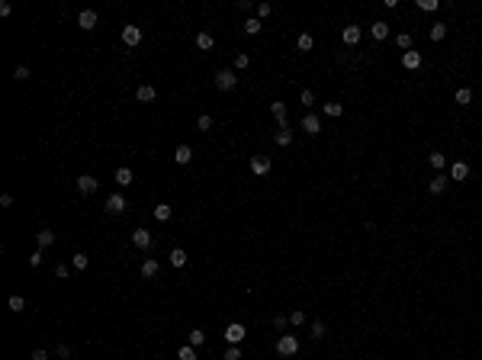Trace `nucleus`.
Instances as JSON below:
<instances>
[{"label": "nucleus", "mask_w": 482, "mask_h": 360, "mask_svg": "<svg viewBox=\"0 0 482 360\" xmlns=\"http://www.w3.org/2000/svg\"><path fill=\"white\" fill-rule=\"evenodd\" d=\"M286 325H290V315H276V318H273V328L276 331H283Z\"/></svg>", "instance_id": "nucleus-42"}, {"label": "nucleus", "mask_w": 482, "mask_h": 360, "mask_svg": "<svg viewBox=\"0 0 482 360\" xmlns=\"http://www.w3.org/2000/svg\"><path fill=\"white\" fill-rule=\"evenodd\" d=\"M174 161L177 164H190L193 161V148L190 145H177L174 148Z\"/></svg>", "instance_id": "nucleus-15"}, {"label": "nucleus", "mask_w": 482, "mask_h": 360, "mask_svg": "<svg viewBox=\"0 0 482 360\" xmlns=\"http://www.w3.org/2000/svg\"><path fill=\"white\" fill-rule=\"evenodd\" d=\"M132 241H135V248L148 251V248H151V232H148V229H135V232H132Z\"/></svg>", "instance_id": "nucleus-8"}, {"label": "nucleus", "mask_w": 482, "mask_h": 360, "mask_svg": "<svg viewBox=\"0 0 482 360\" xmlns=\"http://www.w3.org/2000/svg\"><path fill=\"white\" fill-rule=\"evenodd\" d=\"M32 360H48V354L45 351H32Z\"/></svg>", "instance_id": "nucleus-50"}, {"label": "nucleus", "mask_w": 482, "mask_h": 360, "mask_svg": "<svg viewBox=\"0 0 482 360\" xmlns=\"http://www.w3.org/2000/svg\"><path fill=\"white\" fill-rule=\"evenodd\" d=\"M77 190L84 193V196H90V193L100 190V180H97V177H90V174H81V177H77Z\"/></svg>", "instance_id": "nucleus-3"}, {"label": "nucleus", "mask_w": 482, "mask_h": 360, "mask_svg": "<svg viewBox=\"0 0 482 360\" xmlns=\"http://www.w3.org/2000/svg\"><path fill=\"white\" fill-rule=\"evenodd\" d=\"M447 39V23H434L431 26V42H444Z\"/></svg>", "instance_id": "nucleus-26"}, {"label": "nucleus", "mask_w": 482, "mask_h": 360, "mask_svg": "<svg viewBox=\"0 0 482 360\" xmlns=\"http://www.w3.org/2000/svg\"><path fill=\"white\" fill-rule=\"evenodd\" d=\"M290 142H293V132L290 129H280V132H276V145H290Z\"/></svg>", "instance_id": "nucleus-37"}, {"label": "nucleus", "mask_w": 482, "mask_h": 360, "mask_svg": "<svg viewBox=\"0 0 482 360\" xmlns=\"http://www.w3.org/2000/svg\"><path fill=\"white\" fill-rule=\"evenodd\" d=\"M154 97H158V90H154L151 84H142V87L135 90V100H138V103H151Z\"/></svg>", "instance_id": "nucleus-16"}, {"label": "nucleus", "mask_w": 482, "mask_h": 360, "mask_svg": "<svg viewBox=\"0 0 482 360\" xmlns=\"http://www.w3.org/2000/svg\"><path fill=\"white\" fill-rule=\"evenodd\" d=\"M225 360H241V351H238V344L225 347Z\"/></svg>", "instance_id": "nucleus-41"}, {"label": "nucleus", "mask_w": 482, "mask_h": 360, "mask_svg": "<svg viewBox=\"0 0 482 360\" xmlns=\"http://www.w3.org/2000/svg\"><path fill=\"white\" fill-rule=\"evenodd\" d=\"M26 309V299L23 296H10V312H23Z\"/></svg>", "instance_id": "nucleus-36"}, {"label": "nucleus", "mask_w": 482, "mask_h": 360, "mask_svg": "<svg viewBox=\"0 0 482 360\" xmlns=\"http://www.w3.org/2000/svg\"><path fill=\"white\" fill-rule=\"evenodd\" d=\"M312 338H315V341L325 338V322H312Z\"/></svg>", "instance_id": "nucleus-43"}, {"label": "nucleus", "mask_w": 482, "mask_h": 360, "mask_svg": "<svg viewBox=\"0 0 482 360\" xmlns=\"http://www.w3.org/2000/svg\"><path fill=\"white\" fill-rule=\"evenodd\" d=\"M270 113H273L276 126H280V129H286V106L280 103V100H273V103H270Z\"/></svg>", "instance_id": "nucleus-13"}, {"label": "nucleus", "mask_w": 482, "mask_h": 360, "mask_svg": "<svg viewBox=\"0 0 482 360\" xmlns=\"http://www.w3.org/2000/svg\"><path fill=\"white\" fill-rule=\"evenodd\" d=\"M212 45H215L212 32H199V36H196V48H203V52H209Z\"/></svg>", "instance_id": "nucleus-23"}, {"label": "nucleus", "mask_w": 482, "mask_h": 360, "mask_svg": "<svg viewBox=\"0 0 482 360\" xmlns=\"http://www.w3.org/2000/svg\"><path fill=\"white\" fill-rule=\"evenodd\" d=\"M469 177V164L466 161H453L450 164V180H466Z\"/></svg>", "instance_id": "nucleus-12"}, {"label": "nucleus", "mask_w": 482, "mask_h": 360, "mask_svg": "<svg viewBox=\"0 0 482 360\" xmlns=\"http://www.w3.org/2000/svg\"><path fill=\"white\" fill-rule=\"evenodd\" d=\"M77 26H81V29H93V26H97V10H81V13H77Z\"/></svg>", "instance_id": "nucleus-10"}, {"label": "nucleus", "mask_w": 482, "mask_h": 360, "mask_svg": "<svg viewBox=\"0 0 482 360\" xmlns=\"http://www.w3.org/2000/svg\"><path fill=\"white\" fill-rule=\"evenodd\" d=\"M431 168H434V170H444L447 168V158L440 151H431Z\"/></svg>", "instance_id": "nucleus-30"}, {"label": "nucleus", "mask_w": 482, "mask_h": 360, "mask_svg": "<svg viewBox=\"0 0 482 360\" xmlns=\"http://www.w3.org/2000/svg\"><path fill=\"white\" fill-rule=\"evenodd\" d=\"M402 64H405V71H418L421 68V52H402Z\"/></svg>", "instance_id": "nucleus-14"}, {"label": "nucleus", "mask_w": 482, "mask_h": 360, "mask_svg": "<svg viewBox=\"0 0 482 360\" xmlns=\"http://www.w3.org/2000/svg\"><path fill=\"white\" fill-rule=\"evenodd\" d=\"M71 264H74V270H87L90 257H87V254H74V257H71Z\"/></svg>", "instance_id": "nucleus-35"}, {"label": "nucleus", "mask_w": 482, "mask_h": 360, "mask_svg": "<svg viewBox=\"0 0 482 360\" xmlns=\"http://www.w3.org/2000/svg\"><path fill=\"white\" fill-rule=\"evenodd\" d=\"M170 215H174V206H168V203H158V206H154V219H158V222H168Z\"/></svg>", "instance_id": "nucleus-22"}, {"label": "nucleus", "mask_w": 482, "mask_h": 360, "mask_svg": "<svg viewBox=\"0 0 482 360\" xmlns=\"http://www.w3.org/2000/svg\"><path fill=\"white\" fill-rule=\"evenodd\" d=\"M296 48H299V52H312V48H315V39L309 36V32H302V36L296 39Z\"/></svg>", "instance_id": "nucleus-24"}, {"label": "nucleus", "mask_w": 482, "mask_h": 360, "mask_svg": "<svg viewBox=\"0 0 482 360\" xmlns=\"http://www.w3.org/2000/svg\"><path fill=\"white\" fill-rule=\"evenodd\" d=\"M302 129H306L309 135H318L321 132V119L318 116H306V119H302Z\"/></svg>", "instance_id": "nucleus-19"}, {"label": "nucleus", "mask_w": 482, "mask_h": 360, "mask_svg": "<svg viewBox=\"0 0 482 360\" xmlns=\"http://www.w3.org/2000/svg\"><path fill=\"white\" fill-rule=\"evenodd\" d=\"M469 103H473V90H469V87H460L457 90V106H469Z\"/></svg>", "instance_id": "nucleus-27"}, {"label": "nucleus", "mask_w": 482, "mask_h": 360, "mask_svg": "<svg viewBox=\"0 0 482 360\" xmlns=\"http://www.w3.org/2000/svg\"><path fill=\"white\" fill-rule=\"evenodd\" d=\"M126 209H129V203H126V196H119V193H113V196H106V212H109V215H123Z\"/></svg>", "instance_id": "nucleus-2"}, {"label": "nucleus", "mask_w": 482, "mask_h": 360, "mask_svg": "<svg viewBox=\"0 0 482 360\" xmlns=\"http://www.w3.org/2000/svg\"><path fill=\"white\" fill-rule=\"evenodd\" d=\"M158 270H161V264L154 261V257H148V261L142 264V276H145V280H151V276H158Z\"/></svg>", "instance_id": "nucleus-21"}, {"label": "nucleus", "mask_w": 482, "mask_h": 360, "mask_svg": "<svg viewBox=\"0 0 482 360\" xmlns=\"http://www.w3.org/2000/svg\"><path fill=\"white\" fill-rule=\"evenodd\" d=\"M55 354H58V357H68L71 347H68V344H58V347H55Z\"/></svg>", "instance_id": "nucleus-48"}, {"label": "nucleus", "mask_w": 482, "mask_h": 360, "mask_svg": "<svg viewBox=\"0 0 482 360\" xmlns=\"http://www.w3.org/2000/svg\"><path fill=\"white\" fill-rule=\"evenodd\" d=\"M203 341H206V331H203V328H193L190 331V347H199Z\"/></svg>", "instance_id": "nucleus-32"}, {"label": "nucleus", "mask_w": 482, "mask_h": 360, "mask_svg": "<svg viewBox=\"0 0 482 360\" xmlns=\"http://www.w3.org/2000/svg\"><path fill=\"white\" fill-rule=\"evenodd\" d=\"M370 36H373L376 42H383V39H389V26H386L383 20H376V23L370 26Z\"/></svg>", "instance_id": "nucleus-17"}, {"label": "nucleus", "mask_w": 482, "mask_h": 360, "mask_svg": "<svg viewBox=\"0 0 482 360\" xmlns=\"http://www.w3.org/2000/svg\"><path fill=\"white\" fill-rule=\"evenodd\" d=\"M39 264H42V251H39V248H36V251L29 254V267H39Z\"/></svg>", "instance_id": "nucleus-47"}, {"label": "nucleus", "mask_w": 482, "mask_h": 360, "mask_svg": "<svg viewBox=\"0 0 482 360\" xmlns=\"http://www.w3.org/2000/svg\"><path fill=\"white\" fill-rule=\"evenodd\" d=\"M123 42L129 48H135L138 42H142V29H138V26H123Z\"/></svg>", "instance_id": "nucleus-6"}, {"label": "nucleus", "mask_w": 482, "mask_h": 360, "mask_svg": "<svg viewBox=\"0 0 482 360\" xmlns=\"http://www.w3.org/2000/svg\"><path fill=\"white\" fill-rule=\"evenodd\" d=\"M270 13H273L270 3H257V20H264V16H270Z\"/></svg>", "instance_id": "nucleus-44"}, {"label": "nucleus", "mask_w": 482, "mask_h": 360, "mask_svg": "<svg viewBox=\"0 0 482 360\" xmlns=\"http://www.w3.org/2000/svg\"><path fill=\"white\" fill-rule=\"evenodd\" d=\"M267 170H270V158H267V154H254V158H251V174L264 177Z\"/></svg>", "instance_id": "nucleus-5"}, {"label": "nucleus", "mask_w": 482, "mask_h": 360, "mask_svg": "<svg viewBox=\"0 0 482 360\" xmlns=\"http://www.w3.org/2000/svg\"><path fill=\"white\" fill-rule=\"evenodd\" d=\"M36 245H39V251L52 248V245H55V232H52V229H39V232H36Z\"/></svg>", "instance_id": "nucleus-9"}, {"label": "nucleus", "mask_w": 482, "mask_h": 360, "mask_svg": "<svg viewBox=\"0 0 482 360\" xmlns=\"http://www.w3.org/2000/svg\"><path fill=\"white\" fill-rule=\"evenodd\" d=\"M225 341H229V344H241V341H245V325H229V328H225Z\"/></svg>", "instance_id": "nucleus-7"}, {"label": "nucleus", "mask_w": 482, "mask_h": 360, "mask_svg": "<svg viewBox=\"0 0 482 360\" xmlns=\"http://www.w3.org/2000/svg\"><path fill=\"white\" fill-rule=\"evenodd\" d=\"M341 113H344V106H341V103H325V116H328V119H337Z\"/></svg>", "instance_id": "nucleus-31"}, {"label": "nucleus", "mask_w": 482, "mask_h": 360, "mask_svg": "<svg viewBox=\"0 0 482 360\" xmlns=\"http://www.w3.org/2000/svg\"><path fill=\"white\" fill-rule=\"evenodd\" d=\"M437 7H440L437 0H418V10H424V13H434Z\"/></svg>", "instance_id": "nucleus-38"}, {"label": "nucleus", "mask_w": 482, "mask_h": 360, "mask_svg": "<svg viewBox=\"0 0 482 360\" xmlns=\"http://www.w3.org/2000/svg\"><path fill=\"white\" fill-rule=\"evenodd\" d=\"M248 64H251V58H248L245 52H241V55H235V68H238V71H245Z\"/></svg>", "instance_id": "nucleus-40"}, {"label": "nucleus", "mask_w": 482, "mask_h": 360, "mask_svg": "<svg viewBox=\"0 0 482 360\" xmlns=\"http://www.w3.org/2000/svg\"><path fill=\"white\" fill-rule=\"evenodd\" d=\"M260 29H264V23H260L257 16H248V20H245V32H248V36H257Z\"/></svg>", "instance_id": "nucleus-25"}, {"label": "nucleus", "mask_w": 482, "mask_h": 360, "mask_svg": "<svg viewBox=\"0 0 482 360\" xmlns=\"http://www.w3.org/2000/svg\"><path fill=\"white\" fill-rule=\"evenodd\" d=\"M299 351V341L293 335H280L276 338V354H283V357H293Z\"/></svg>", "instance_id": "nucleus-1"}, {"label": "nucleus", "mask_w": 482, "mask_h": 360, "mask_svg": "<svg viewBox=\"0 0 482 360\" xmlns=\"http://www.w3.org/2000/svg\"><path fill=\"white\" fill-rule=\"evenodd\" d=\"M0 206H3V209L13 206V196H10V193H3V196H0Z\"/></svg>", "instance_id": "nucleus-49"}, {"label": "nucleus", "mask_w": 482, "mask_h": 360, "mask_svg": "<svg viewBox=\"0 0 482 360\" xmlns=\"http://www.w3.org/2000/svg\"><path fill=\"white\" fill-rule=\"evenodd\" d=\"M396 45L402 48V52H412V32H398V36H396Z\"/></svg>", "instance_id": "nucleus-28"}, {"label": "nucleus", "mask_w": 482, "mask_h": 360, "mask_svg": "<svg viewBox=\"0 0 482 360\" xmlns=\"http://www.w3.org/2000/svg\"><path fill=\"white\" fill-rule=\"evenodd\" d=\"M13 77H16V81H29V68H26V64H16Z\"/></svg>", "instance_id": "nucleus-39"}, {"label": "nucleus", "mask_w": 482, "mask_h": 360, "mask_svg": "<svg viewBox=\"0 0 482 360\" xmlns=\"http://www.w3.org/2000/svg\"><path fill=\"white\" fill-rule=\"evenodd\" d=\"M113 180H116L119 187H129V184H135V174H132V168H116Z\"/></svg>", "instance_id": "nucleus-11"}, {"label": "nucleus", "mask_w": 482, "mask_h": 360, "mask_svg": "<svg viewBox=\"0 0 482 360\" xmlns=\"http://www.w3.org/2000/svg\"><path fill=\"white\" fill-rule=\"evenodd\" d=\"M235 84H238V77L231 74V71H219V74H215V87H219V90H235Z\"/></svg>", "instance_id": "nucleus-4"}, {"label": "nucleus", "mask_w": 482, "mask_h": 360, "mask_svg": "<svg viewBox=\"0 0 482 360\" xmlns=\"http://www.w3.org/2000/svg\"><path fill=\"white\" fill-rule=\"evenodd\" d=\"M170 264H174V267H184L187 264V251L184 248H174V251H170Z\"/></svg>", "instance_id": "nucleus-29"}, {"label": "nucleus", "mask_w": 482, "mask_h": 360, "mask_svg": "<svg viewBox=\"0 0 482 360\" xmlns=\"http://www.w3.org/2000/svg\"><path fill=\"white\" fill-rule=\"evenodd\" d=\"M299 100H302V106H312V103H315V93L312 90H302V97H299Z\"/></svg>", "instance_id": "nucleus-45"}, {"label": "nucleus", "mask_w": 482, "mask_h": 360, "mask_svg": "<svg viewBox=\"0 0 482 360\" xmlns=\"http://www.w3.org/2000/svg\"><path fill=\"white\" fill-rule=\"evenodd\" d=\"M447 184H450V177H444V174H437L434 180H431V193H434V196H440V193L447 190Z\"/></svg>", "instance_id": "nucleus-20"}, {"label": "nucleus", "mask_w": 482, "mask_h": 360, "mask_svg": "<svg viewBox=\"0 0 482 360\" xmlns=\"http://www.w3.org/2000/svg\"><path fill=\"white\" fill-rule=\"evenodd\" d=\"M360 36H363V32H360V26H344V32H341V39H344L347 45H357Z\"/></svg>", "instance_id": "nucleus-18"}, {"label": "nucleus", "mask_w": 482, "mask_h": 360, "mask_svg": "<svg viewBox=\"0 0 482 360\" xmlns=\"http://www.w3.org/2000/svg\"><path fill=\"white\" fill-rule=\"evenodd\" d=\"M177 360H196V347L184 344V347H180V351H177Z\"/></svg>", "instance_id": "nucleus-33"}, {"label": "nucleus", "mask_w": 482, "mask_h": 360, "mask_svg": "<svg viewBox=\"0 0 482 360\" xmlns=\"http://www.w3.org/2000/svg\"><path fill=\"white\" fill-rule=\"evenodd\" d=\"M196 129H199V132H209V129H212V116L203 113V116L196 119Z\"/></svg>", "instance_id": "nucleus-34"}, {"label": "nucleus", "mask_w": 482, "mask_h": 360, "mask_svg": "<svg viewBox=\"0 0 482 360\" xmlns=\"http://www.w3.org/2000/svg\"><path fill=\"white\" fill-rule=\"evenodd\" d=\"M306 322V312H290V325H302Z\"/></svg>", "instance_id": "nucleus-46"}]
</instances>
